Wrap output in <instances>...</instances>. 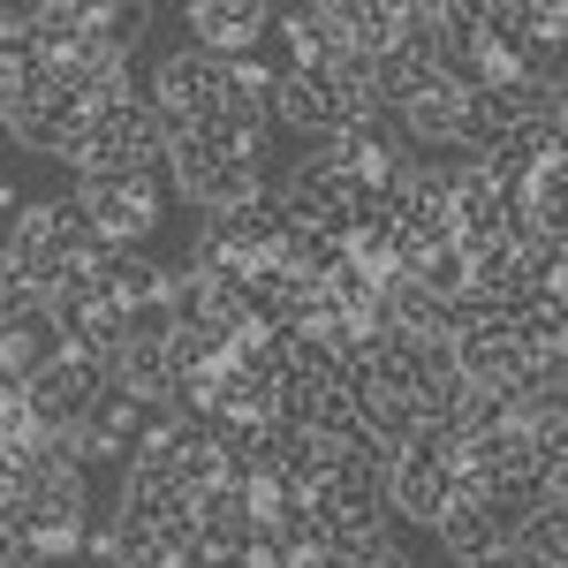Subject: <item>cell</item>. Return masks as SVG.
<instances>
[{
    "label": "cell",
    "instance_id": "obj_10",
    "mask_svg": "<svg viewBox=\"0 0 568 568\" xmlns=\"http://www.w3.org/2000/svg\"><path fill=\"white\" fill-rule=\"evenodd\" d=\"M53 326H61V349L91 356V364H114V356L130 349V311H114L106 296H84V304L53 311Z\"/></svg>",
    "mask_w": 568,
    "mask_h": 568
},
{
    "label": "cell",
    "instance_id": "obj_14",
    "mask_svg": "<svg viewBox=\"0 0 568 568\" xmlns=\"http://www.w3.org/2000/svg\"><path fill=\"white\" fill-rule=\"evenodd\" d=\"M23 31H31V45H39V61H61L69 45H84L91 8L84 0H45V8H23Z\"/></svg>",
    "mask_w": 568,
    "mask_h": 568
},
{
    "label": "cell",
    "instance_id": "obj_5",
    "mask_svg": "<svg viewBox=\"0 0 568 568\" xmlns=\"http://www.w3.org/2000/svg\"><path fill=\"white\" fill-rule=\"evenodd\" d=\"M77 205H84V220H91L99 243H130V251H144V235L160 227V182L152 175L77 182Z\"/></svg>",
    "mask_w": 568,
    "mask_h": 568
},
{
    "label": "cell",
    "instance_id": "obj_2",
    "mask_svg": "<svg viewBox=\"0 0 568 568\" xmlns=\"http://www.w3.org/2000/svg\"><path fill=\"white\" fill-rule=\"evenodd\" d=\"M152 114H160V130L168 136H190V130H205L220 106L235 99V69L227 61H213V53H168L160 69H152Z\"/></svg>",
    "mask_w": 568,
    "mask_h": 568
},
{
    "label": "cell",
    "instance_id": "obj_4",
    "mask_svg": "<svg viewBox=\"0 0 568 568\" xmlns=\"http://www.w3.org/2000/svg\"><path fill=\"white\" fill-rule=\"evenodd\" d=\"M84 114H91L84 99H77V91L61 84L53 69H39L31 84L16 91V99H8L0 130L16 136L23 152H61V160H69V144H77V130H84Z\"/></svg>",
    "mask_w": 568,
    "mask_h": 568
},
{
    "label": "cell",
    "instance_id": "obj_16",
    "mask_svg": "<svg viewBox=\"0 0 568 568\" xmlns=\"http://www.w3.org/2000/svg\"><path fill=\"white\" fill-rule=\"evenodd\" d=\"M144 23H152V0H99V8H91V45L114 53V61H130L136 39H144Z\"/></svg>",
    "mask_w": 568,
    "mask_h": 568
},
{
    "label": "cell",
    "instance_id": "obj_11",
    "mask_svg": "<svg viewBox=\"0 0 568 568\" xmlns=\"http://www.w3.org/2000/svg\"><path fill=\"white\" fill-rule=\"evenodd\" d=\"M508 554H524L538 568H568V493H546L530 516L508 524Z\"/></svg>",
    "mask_w": 568,
    "mask_h": 568
},
{
    "label": "cell",
    "instance_id": "obj_3",
    "mask_svg": "<svg viewBox=\"0 0 568 568\" xmlns=\"http://www.w3.org/2000/svg\"><path fill=\"white\" fill-rule=\"evenodd\" d=\"M106 387H114V364H91V356L61 349L45 372L23 379V409H31V425H39V433L69 439L91 409H99V394H106Z\"/></svg>",
    "mask_w": 568,
    "mask_h": 568
},
{
    "label": "cell",
    "instance_id": "obj_8",
    "mask_svg": "<svg viewBox=\"0 0 568 568\" xmlns=\"http://www.w3.org/2000/svg\"><path fill=\"white\" fill-rule=\"evenodd\" d=\"M91 281H99V296L114 311H144V304H168V273L130 251V243H99L91 251Z\"/></svg>",
    "mask_w": 568,
    "mask_h": 568
},
{
    "label": "cell",
    "instance_id": "obj_17",
    "mask_svg": "<svg viewBox=\"0 0 568 568\" xmlns=\"http://www.w3.org/2000/svg\"><path fill=\"white\" fill-rule=\"evenodd\" d=\"M402 281H417L425 296H439V304H455V296L470 288V258H463V243H439V251H425L417 265H402Z\"/></svg>",
    "mask_w": 568,
    "mask_h": 568
},
{
    "label": "cell",
    "instance_id": "obj_21",
    "mask_svg": "<svg viewBox=\"0 0 568 568\" xmlns=\"http://www.w3.org/2000/svg\"><path fill=\"white\" fill-rule=\"evenodd\" d=\"M470 568H538V561H524V554H508V546H500V554H485V561H470Z\"/></svg>",
    "mask_w": 568,
    "mask_h": 568
},
{
    "label": "cell",
    "instance_id": "obj_20",
    "mask_svg": "<svg viewBox=\"0 0 568 568\" xmlns=\"http://www.w3.org/2000/svg\"><path fill=\"white\" fill-rule=\"evenodd\" d=\"M342 561H349V568H409V561H402V546H394V538H364V546H349Z\"/></svg>",
    "mask_w": 568,
    "mask_h": 568
},
{
    "label": "cell",
    "instance_id": "obj_7",
    "mask_svg": "<svg viewBox=\"0 0 568 568\" xmlns=\"http://www.w3.org/2000/svg\"><path fill=\"white\" fill-rule=\"evenodd\" d=\"M265 114L288 122V130H304V136H334L342 130V99H334V84H326V69H273Z\"/></svg>",
    "mask_w": 568,
    "mask_h": 568
},
{
    "label": "cell",
    "instance_id": "obj_1",
    "mask_svg": "<svg viewBox=\"0 0 568 568\" xmlns=\"http://www.w3.org/2000/svg\"><path fill=\"white\" fill-rule=\"evenodd\" d=\"M0 251L23 265V273H31V288L45 296V281H53L69 258H91V251H99V235H91V220H84L77 197H53V205H23V213L8 220Z\"/></svg>",
    "mask_w": 568,
    "mask_h": 568
},
{
    "label": "cell",
    "instance_id": "obj_6",
    "mask_svg": "<svg viewBox=\"0 0 568 568\" xmlns=\"http://www.w3.org/2000/svg\"><path fill=\"white\" fill-rule=\"evenodd\" d=\"M182 23H190V39H197V53H213V61H251L265 45V31H273V8L265 0H190L182 8Z\"/></svg>",
    "mask_w": 568,
    "mask_h": 568
},
{
    "label": "cell",
    "instance_id": "obj_9",
    "mask_svg": "<svg viewBox=\"0 0 568 568\" xmlns=\"http://www.w3.org/2000/svg\"><path fill=\"white\" fill-rule=\"evenodd\" d=\"M433 530H439V546H447V561H463V568L508 546V524H500V516H493V508L478 500V485H463V493L439 508V524H433Z\"/></svg>",
    "mask_w": 568,
    "mask_h": 568
},
{
    "label": "cell",
    "instance_id": "obj_13",
    "mask_svg": "<svg viewBox=\"0 0 568 568\" xmlns=\"http://www.w3.org/2000/svg\"><path fill=\"white\" fill-rule=\"evenodd\" d=\"M455 106H463V84L433 77V84L417 91L394 122H402V136H409V144H455Z\"/></svg>",
    "mask_w": 568,
    "mask_h": 568
},
{
    "label": "cell",
    "instance_id": "obj_12",
    "mask_svg": "<svg viewBox=\"0 0 568 568\" xmlns=\"http://www.w3.org/2000/svg\"><path fill=\"white\" fill-rule=\"evenodd\" d=\"M114 387L136 394V402H175V356H168V342H130L114 356Z\"/></svg>",
    "mask_w": 568,
    "mask_h": 568
},
{
    "label": "cell",
    "instance_id": "obj_15",
    "mask_svg": "<svg viewBox=\"0 0 568 568\" xmlns=\"http://www.w3.org/2000/svg\"><path fill=\"white\" fill-rule=\"evenodd\" d=\"M342 258H349V251H342L326 227H288V235H281V251H273V265H281V273H296V281H311V288H326V273H334Z\"/></svg>",
    "mask_w": 568,
    "mask_h": 568
},
{
    "label": "cell",
    "instance_id": "obj_19",
    "mask_svg": "<svg viewBox=\"0 0 568 568\" xmlns=\"http://www.w3.org/2000/svg\"><path fill=\"white\" fill-rule=\"evenodd\" d=\"M296 561H304V554H296L273 524H251V538H243V568H296Z\"/></svg>",
    "mask_w": 568,
    "mask_h": 568
},
{
    "label": "cell",
    "instance_id": "obj_18",
    "mask_svg": "<svg viewBox=\"0 0 568 568\" xmlns=\"http://www.w3.org/2000/svg\"><path fill=\"white\" fill-rule=\"evenodd\" d=\"M39 304H45V296L31 288V273L0 251V326H8V318H23V311H39Z\"/></svg>",
    "mask_w": 568,
    "mask_h": 568
}]
</instances>
